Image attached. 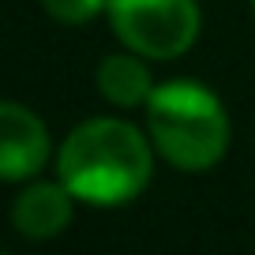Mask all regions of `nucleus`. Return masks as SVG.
<instances>
[{"instance_id": "nucleus-1", "label": "nucleus", "mask_w": 255, "mask_h": 255, "mask_svg": "<svg viewBox=\"0 0 255 255\" xmlns=\"http://www.w3.org/2000/svg\"><path fill=\"white\" fill-rule=\"evenodd\" d=\"M60 180L79 203L120 207L150 184V143L139 128L113 117H94L72 128L60 146Z\"/></svg>"}, {"instance_id": "nucleus-2", "label": "nucleus", "mask_w": 255, "mask_h": 255, "mask_svg": "<svg viewBox=\"0 0 255 255\" xmlns=\"http://www.w3.org/2000/svg\"><path fill=\"white\" fill-rule=\"evenodd\" d=\"M150 143L180 173H207L229 150V117L199 83H161L146 102Z\"/></svg>"}, {"instance_id": "nucleus-3", "label": "nucleus", "mask_w": 255, "mask_h": 255, "mask_svg": "<svg viewBox=\"0 0 255 255\" xmlns=\"http://www.w3.org/2000/svg\"><path fill=\"white\" fill-rule=\"evenodd\" d=\"M105 15L113 34L146 60L184 56L199 38L195 0H109Z\"/></svg>"}, {"instance_id": "nucleus-4", "label": "nucleus", "mask_w": 255, "mask_h": 255, "mask_svg": "<svg viewBox=\"0 0 255 255\" xmlns=\"http://www.w3.org/2000/svg\"><path fill=\"white\" fill-rule=\"evenodd\" d=\"M49 161V131L26 105H0V176L4 180H30Z\"/></svg>"}, {"instance_id": "nucleus-5", "label": "nucleus", "mask_w": 255, "mask_h": 255, "mask_svg": "<svg viewBox=\"0 0 255 255\" xmlns=\"http://www.w3.org/2000/svg\"><path fill=\"white\" fill-rule=\"evenodd\" d=\"M72 191L68 184H30L11 203V225L30 240H49L72 222Z\"/></svg>"}, {"instance_id": "nucleus-6", "label": "nucleus", "mask_w": 255, "mask_h": 255, "mask_svg": "<svg viewBox=\"0 0 255 255\" xmlns=\"http://www.w3.org/2000/svg\"><path fill=\"white\" fill-rule=\"evenodd\" d=\"M98 90L120 109H135L146 105L154 94L150 83V68L143 64V53H113L98 64Z\"/></svg>"}, {"instance_id": "nucleus-7", "label": "nucleus", "mask_w": 255, "mask_h": 255, "mask_svg": "<svg viewBox=\"0 0 255 255\" xmlns=\"http://www.w3.org/2000/svg\"><path fill=\"white\" fill-rule=\"evenodd\" d=\"M105 4L109 0H41V8L49 11V19H56L64 26H83L90 19H98L105 11Z\"/></svg>"}, {"instance_id": "nucleus-8", "label": "nucleus", "mask_w": 255, "mask_h": 255, "mask_svg": "<svg viewBox=\"0 0 255 255\" xmlns=\"http://www.w3.org/2000/svg\"><path fill=\"white\" fill-rule=\"evenodd\" d=\"M252 8H255V0H252Z\"/></svg>"}]
</instances>
